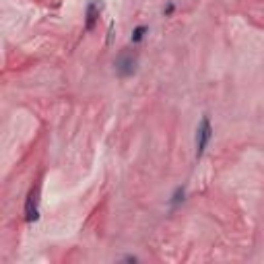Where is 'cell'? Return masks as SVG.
I'll list each match as a JSON object with an SVG mask.
<instances>
[{
	"mask_svg": "<svg viewBox=\"0 0 264 264\" xmlns=\"http://www.w3.org/2000/svg\"><path fill=\"white\" fill-rule=\"evenodd\" d=\"M174 11H176V5H174V3H168V5L163 7V15H165V17H172Z\"/></svg>",
	"mask_w": 264,
	"mask_h": 264,
	"instance_id": "obj_7",
	"label": "cell"
},
{
	"mask_svg": "<svg viewBox=\"0 0 264 264\" xmlns=\"http://www.w3.org/2000/svg\"><path fill=\"white\" fill-rule=\"evenodd\" d=\"M114 66H116V75L120 79H130V77H135L137 71H139V56L132 50H126L116 58Z\"/></svg>",
	"mask_w": 264,
	"mask_h": 264,
	"instance_id": "obj_1",
	"label": "cell"
},
{
	"mask_svg": "<svg viewBox=\"0 0 264 264\" xmlns=\"http://www.w3.org/2000/svg\"><path fill=\"white\" fill-rule=\"evenodd\" d=\"M147 33H149V27L147 25H137L135 29H132V36H130V42L132 44H141L145 38H147Z\"/></svg>",
	"mask_w": 264,
	"mask_h": 264,
	"instance_id": "obj_5",
	"label": "cell"
},
{
	"mask_svg": "<svg viewBox=\"0 0 264 264\" xmlns=\"http://www.w3.org/2000/svg\"><path fill=\"white\" fill-rule=\"evenodd\" d=\"M126 262H137V256H124Z\"/></svg>",
	"mask_w": 264,
	"mask_h": 264,
	"instance_id": "obj_8",
	"label": "cell"
},
{
	"mask_svg": "<svg viewBox=\"0 0 264 264\" xmlns=\"http://www.w3.org/2000/svg\"><path fill=\"white\" fill-rule=\"evenodd\" d=\"M213 139V124H211V118L209 116H203L201 122H198V128H196V159H203L209 143Z\"/></svg>",
	"mask_w": 264,
	"mask_h": 264,
	"instance_id": "obj_2",
	"label": "cell"
},
{
	"mask_svg": "<svg viewBox=\"0 0 264 264\" xmlns=\"http://www.w3.org/2000/svg\"><path fill=\"white\" fill-rule=\"evenodd\" d=\"M38 194H40V188L31 190L29 196H27V203H25V221L27 223H36L40 219V207H38L40 198H38Z\"/></svg>",
	"mask_w": 264,
	"mask_h": 264,
	"instance_id": "obj_3",
	"label": "cell"
},
{
	"mask_svg": "<svg viewBox=\"0 0 264 264\" xmlns=\"http://www.w3.org/2000/svg\"><path fill=\"white\" fill-rule=\"evenodd\" d=\"M184 201H186V188H184V186H178V188L174 190L172 198H170V207L176 209V207H180Z\"/></svg>",
	"mask_w": 264,
	"mask_h": 264,
	"instance_id": "obj_6",
	"label": "cell"
},
{
	"mask_svg": "<svg viewBox=\"0 0 264 264\" xmlns=\"http://www.w3.org/2000/svg\"><path fill=\"white\" fill-rule=\"evenodd\" d=\"M99 15H102V7H99V3H95V0H91V3L87 5L85 9V29L87 31H93L97 21H99Z\"/></svg>",
	"mask_w": 264,
	"mask_h": 264,
	"instance_id": "obj_4",
	"label": "cell"
}]
</instances>
